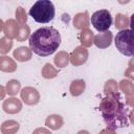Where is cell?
<instances>
[{"mask_svg":"<svg viewBox=\"0 0 134 134\" xmlns=\"http://www.w3.org/2000/svg\"><path fill=\"white\" fill-rule=\"evenodd\" d=\"M98 108L107 128L116 130L129 126V109L122 102L119 92L115 95L105 96Z\"/></svg>","mask_w":134,"mask_h":134,"instance_id":"1","label":"cell"},{"mask_svg":"<svg viewBox=\"0 0 134 134\" xmlns=\"http://www.w3.org/2000/svg\"><path fill=\"white\" fill-rule=\"evenodd\" d=\"M28 43L32 52L40 57H47L52 54L61 45V35L51 26L41 27L31 34Z\"/></svg>","mask_w":134,"mask_h":134,"instance_id":"2","label":"cell"},{"mask_svg":"<svg viewBox=\"0 0 134 134\" xmlns=\"http://www.w3.org/2000/svg\"><path fill=\"white\" fill-rule=\"evenodd\" d=\"M30 17L38 23H48L55 15V8L50 0H39L29 8Z\"/></svg>","mask_w":134,"mask_h":134,"instance_id":"3","label":"cell"},{"mask_svg":"<svg viewBox=\"0 0 134 134\" xmlns=\"http://www.w3.org/2000/svg\"><path fill=\"white\" fill-rule=\"evenodd\" d=\"M117 50L126 57H134V31L131 29L119 30L114 39Z\"/></svg>","mask_w":134,"mask_h":134,"instance_id":"4","label":"cell"},{"mask_svg":"<svg viewBox=\"0 0 134 134\" xmlns=\"http://www.w3.org/2000/svg\"><path fill=\"white\" fill-rule=\"evenodd\" d=\"M112 16L107 9H100L92 14L91 23L93 27L99 32L108 31L109 27L112 25Z\"/></svg>","mask_w":134,"mask_h":134,"instance_id":"5","label":"cell"},{"mask_svg":"<svg viewBox=\"0 0 134 134\" xmlns=\"http://www.w3.org/2000/svg\"><path fill=\"white\" fill-rule=\"evenodd\" d=\"M20 96L22 102L27 106H35L40 102V93L39 91L34 87H24L21 92Z\"/></svg>","mask_w":134,"mask_h":134,"instance_id":"6","label":"cell"},{"mask_svg":"<svg viewBox=\"0 0 134 134\" xmlns=\"http://www.w3.org/2000/svg\"><path fill=\"white\" fill-rule=\"evenodd\" d=\"M70 55V63L73 66H81L84 65L89 57V52L87 50V48L83 47V46H77L75 47L72 52L69 54Z\"/></svg>","mask_w":134,"mask_h":134,"instance_id":"7","label":"cell"},{"mask_svg":"<svg viewBox=\"0 0 134 134\" xmlns=\"http://www.w3.org/2000/svg\"><path fill=\"white\" fill-rule=\"evenodd\" d=\"M119 89L126 96V104L134 108V84L130 80H121L118 84Z\"/></svg>","mask_w":134,"mask_h":134,"instance_id":"8","label":"cell"},{"mask_svg":"<svg viewBox=\"0 0 134 134\" xmlns=\"http://www.w3.org/2000/svg\"><path fill=\"white\" fill-rule=\"evenodd\" d=\"M2 109L7 114H17L22 110V103L17 97H8L3 100Z\"/></svg>","mask_w":134,"mask_h":134,"instance_id":"9","label":"cell"},{"mask_svg":"<svg viewBox=\"0 0 134 134\" xmlns=\"http://www.w3.org/2000/svg\"><path fill=\"white\" fill-rule=\"evenodd\" d=\"M20 24L15 19H8L3 23V34L4 37H6L9 40L16 39L18 32H19Z\"/></svg>","mask_w":134,"mask_h":134,"instance_id":"10","label":"cell"},{"mask_svg":"<svg viewBox=\"0 0 134 134\" xmlns=\"http://www.w3.org/2000/svg\"><path fill=\"white\" fill-rule=\"evenodd\" d=\"M112 40H113V34H112L110 30H108V31L99 32V34L95 35V36H94L93 44H94L97 48L105 49V48H108V47L111 45Z\"/></svg>","mask_w":134,"mask_h":134,"instance_id":"11","label":"cell"},{"mask_svg":"<svg viewBox=\"0 0 134 134\" xmlns=\"http://www.w3.org/2000/svg\"><path fill=\"white\" fill-rule=\"evenodd\" d=\"M72 23H73L74 28H76V29L83 30V29L88 28V26H89V14H88V12L75 14L73 17Z\"/></svg>","mask_w":134,"mask_h":134,"instance_id":"12","label":"cell"},{"mask_svg":"<svg viewBox=\"0 0 134 134\" xmlns=\"http://www.w3.org/2000/svg\"><path fill=\"white\" fill-rule=\"evenodd\" d=\"M14 58L19 62H27L32 57V50L30 47L27 46H20L16 48L13 52Z\"/></svg>","mask_w":134,"mask_h":134,"instance_id":"13","label":"cell"},{"mask_svg":"<svg viewBox=\"0 0 134 134\" xmlns=\"http://www.w3.org/2000/svg\"><path fill=\"white\" fill-rule=\"evenodd\" d=\"M63 125H64V119L59 114H50L45 119V126L48 129L53 130V131L61 129L63 127Z\"/></svg>","mask_w":134,"mask_h":134,"instance_id":"14","label":"cell"},{"mask_svg":"<svg viewBox=\"0 0 134 134\" xmlns=\"http://www.w3.org/2000/svg\"><path fill=\"white\" fill-rule=\"evenodd\" d=\"M17 63L14 59L7 57V55H1L0 57V70L2 72H15L17 70Z\"/></svg>","mask_w":134,"mask_h":134,"instance_id":"15","label":"cell"},{"mask_svg":"<svg viewBox=\"0 0 134 134\" xmlns=\"http://www.w3.org/2000/svg\"><path fill=\"white\" fill-rule=\"evenodd\" d=\"M79 40L82 44L81 46H83L85 48H88V47L92 46L93 41H94V36H93L92 30L89 29V28L83 29L79 35Z\"/></svg>","mask_w":134,"mask_h":134,"instance_id":"16","label":"cell"},{"mask_svg":"<svg viewBox=\"0 0 134 134\" xmlns=\"http://www.w3.org/2000/svg\"><path fill=\"white\" fill-rule=\"evenodd\" d=\"M86 89V83L82 79H77L71 82L70 87H69V92L72 96H80L81 94L84 93Z\"/></svg>","mask_w":134,"mask_h":134,"instance_id":"17","label":"cell"},{"mask_svg":"<svg viewBox=\"0 0 134 134\" xmlns=\"http://www.w3.org/2000/svg\"><path fill=\"white\" fill-rule=\"evenodd\" d=\"M20 129V125L17 120L8 119L2 122L1 125V133L2 134H16Z\"/></svg>","mask_w":134,"mask_h":134,"instance_id":"18","label":"cell"},{"mask_svg":"<svg viewBox=\"0 0 134 134\" xmlns=\"http://www.w3.org/2000/svg\"><path fill=\"white\" fill-rule=\"evenodd\" d=\"M69 62H70V55L67 51L64 50L59 51L53 58V63L59 68H65Z\"/></svg>","mask_w":134,"mask_h":134,"instance_id":"19","label":"cell"},{"mask_svg":"<svg viewBox=\"0 0 134 134\" xmlns=\"http://www.w3.org/2000/svg\"><path fill=\"white\" fill-rule=\"evenodd\" d=\"M114 24H115L116 29L124 30V29H127L128 26H130V19H129V17L127 15L121 14V13H118L115 16Z\"/></svg>","mask_w":134,"mask_h":134,"instance_id":"20","label":"cell"},{"mask_svg":"<svg viewBox=\"0 0 134 134\" xmlns=\"http://www.w3.org/2000/svg\"><path fill=\"white\" fill-rule=\"evenodd\" d=\"M5 90H6V93L8 95L14 97L19 92H21L20 91L21 90V84L18 80H9L5 85Z\"/></svg>","mask_w":134,"mask_h":134,"instance_id":"21","label":"cell"},{"mask_svg":"<svg viewBox=\"0 0 134 134\" xmlns=\"http://www.w3.org/2000/svg\"><path fill=\"white\" fill-rule=\"evenodd\" d=\"M41 74L44 79L51 80V79L57 77V75L59 74V70L57 68H54L50 63H46L41 70Z\"/></svg>","mask_w":134,"mask_h":134,"instance_id":"22","label":"cell"},{"mask_svg":"<svg viewBox=\"0 0 134 134\" xmlns=\"http://www.w3.org/2000/svg\"><path fill=\"white\" fill-rule=\"evenodd\" d=\"M118 84L115 80H108L104 85V93L106 96L115 95L118 93Z\"/></svg>","mask_w":134,"mask_h":134,"instance_id":"23","label":"cell"},{"mask_svg":"<svg viewBox=\"0 0 134 134\" xmlns=\"http://www.w3.org/2000/svg\"><path fill=\"white\" fill-rule=\"evenodd\" d=\"M30 36H31L30 35V27L26 24H23V25H20L19 32L16 37V40L19 42H22V41H25L26 39H29Z\"/></svg>","mask_w":134,"mask_h":134,"instance_id":"24","label":"cell"},{"mask_svg":"<svg viewBox=\"0 0 134 134\" xmlns=\"http://www.w3.org/2000/svg\"><path fill=\"white\" fill-rule=\"evenodd\" d=\"M13 47V40L7 39L6 37H2L0 39V53L5 55Z\"/></svg>","mask_w":134,"mask_h":134,"instance_id":"25","label":"cell"},{"mask_svg":"<svg viewBox=\"0 0 134 134\" xmlns=\"http://www.w3.org/2000/svg\"><path fill=\"white\" fill-rule=\"evenodd\" d=\"M16 21L20 24V25H23V24H26L27 22V14L25 12V9L21 6H18L17 9H16Z\"/></svg>","mask_w":134,"mask_h":134,"instance_id":"26","label":"cell"},{"mask_svg":"<svg viewBox=\"0 0 134 134\" xmlns=\"http://www.w3.org/2000/svg\"><path fill=\"white\" fill-rule=\"evenodd\" d=\"M125 75H126V77L134 81V67H128L125 70Z\"/></svg>","mask_w":134,"mask_h":134,"instance_id":"27","label":"cell"},{"mask_svg":"<svg viewBox=\"0 0 134 134\" xmlns=\"http://www.w3.org/2000/svg\"><path fill=\"white\" fill-rule=\"evenodd\" d=\"M32 134H51V132L46 128H37L36 130H34Z\"/></svg>","mask_w":134,"mask_h":134,"instance_id":"28","label":"cell"},{"mask_svg":"<svg viewBox=\"0 0 134 134\" xmlns=\"http://www.w3.org/2000/svg\"><path fill=\"white\" fill-rule=\"evenodd\" d=\"M98 134H117V133H116V131H115V130H113V129L105 128V129L100 130Z\"/></svg>","mask_w":134,"mask_h":134,"instance_id":"29","label":"cell"},{"mask_svg":"<svg viewBox=\"0 0 134 134\" xmlns=\"http://www.w3.org/2000/svg\"><path fill=\"white\" fill-rule=\"evenodd\" d=\"M129 121L131 125H134V108L129 112Z\"/></svg>","mask_w":134,"mask_h":134,"instance_id":"30","label":"cell"},{"mask_svg":"<svg viewBox=\"0 0 134 134\" xmlns=\"http://www.w3.org/2000/svg\"><path fill=\"white\" fill-rule=\"evenodd\" d=\"M130 27H131V30L134 31V13L132 14V16L130 18Z\"/></svg>","mask_w":134,"mask_h":134,"instance_id":"31","label":"cell"},{"mask_svg":"<svg viewBox=\"0 0 134 134\" xmlns=\"http://www.w3.org/2000/svg\"><path fill=\"white\" fill-rule=\"evenodd\" d=\"M129 67H134V57H132V59H130V61L128 62Z\"/></svg>","mask_w":134,"mask_h":134,"instance_id":"32","label":"cell"},{"mask_svg":"<svg viewBox=\"0 0 134 134\" xmlns=\"http://www.w3.org/2000/svg\"><path fill=\"white\" fill-rule=\"evenodd\" d=\"M1 91H2V93H1V98H4V94L6 93V90H5V87H4V86H1Z\"/></svg>","mask_w":134,"mask_h":134,"instance_id":"33","label":"cell"},{"mask_svg":"<svg viewBox=\"0 0 134 134\" xmlns=\"http://www.w3.org/2000/svg\"><path fill=\"white\" fill-rule=\"evenodd\" d=\"M77 134H90V133H89V131H87V130H81V131L77 132Z\"/></svg>","mask_w":134,"mask_h":134,"instance_id":"34","label":"cell"}]
</instances>
